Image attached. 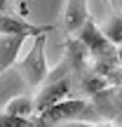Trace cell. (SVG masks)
Listing matches in <instances>:
<instances>
[{
  "label": "cell",
  "mask_w": 122,
  "mask_h": 127,
  "mask_svg": "<svg viewBox=\"0 0 122 127\" xmlns=\"http://www.w3.org/2000/svg\"><path fill=\"white\" fill-rule=\"evenodd\" d=\"M38 127H54L63 123V120H82V123H94L96 120V111L92 108L87 101L80 99H66L61 104L52 106V108L42 111V113L35 115Z\"/></svg>",
  "instance_id": "1"
},
{
  "label": "cell",
  "mask_w": 122,
  "mask_h": 127,
  "mask_svg": "<svg viewBox=\"0 0 122 127\" xmlns=\"http://www.w3.org/2000/svg\"><path fill=\"white\" fill-rule=\"evenodd\" d=\"M68 66H71V61L63 59L59 66H56L54 71L47 75V80H45V85H42L40 94L35 96L38 113H42V111H47V108H52V106H56V104H61V101H66V96L71 94Z\"/></svg>",
  "instance_id": "2"
},
{
  "label": "cell",
  "mask_w": 122,
  "mask_h": 127,
  "mask_svg": "<svg viewBox=\"0 0 122 127\" xmlns=\"http://www.w3.org/2000/svg\"><path fill=\"white\" fill-rule=\"evenodd\" d=\"M47 35H49V33L33 38V45H31V50H28V54L24 57V59L19 61V66H17V71L21 73L24 82H26L28 87L42 85V82L47 80V75H49V71H47V59H45Z\"/></svg>",
  "instance_id": "3"
},
{
  "label": "cell",
  "mask_w": 122,
  "mask_h": 127,
  "mask_svg": "<svg viewBox=\"0 0 122 127\" xmlns=\"http://www.w3.org/2000/svg\"><path fill=\"white\" fill-rule=\"evenodd\" d=\"M77 40H82V42H85V47L96 57V59H101V61H106V59L110 61V59L115 57L113 42L106 38L103 31H99V28H96V24L92 21V19L80 28V31H77Z\"/></svg>",
  "instance_id": "4"
},
{
  "label": "cell",
  "mask_w": 122,
  "mask_h": 127,
  "mask_svg": "<svg viewBox=\"0 0 122 127\" xmlns=\"http://www.w3.org/2000/svg\"><path fill=\"white\" fill-rule=\"evenodd\" d=\"M52 31H54L52 24H33V21H26L21 17L7 14V12H2V17H0V33L2 35L38 38V35H45V33H52Z\"/></svg>",
  "instance_id": "5"
},
{
  "label": "cell",
  "mask_w": 122,
  "mask_h": 127,
  "mask_svg": "<svg viewBox=\"0 0 122 127\" xmlns=\"http://www.w3.org/2000/svg\"><path fill=\"white\" fill-rule=\"evenodd\" d=\"M89 12H87V0H66V9H63V31L75 33L89 21Z\"/></svg>",
  "instance_id": "6"
},
{
  "label": "cell",
  "mask_w": 122,
  "mask_h": 127,
  "mask_svg": "<svg viewBox=\"0 0 122 127\" xmlns=\"http://www.w3.org/2000/svg\"><path fill=\"white\" fill-rule=\"evenodd\" d=\"M24 40H26L24 35H2L0 38V57H2L0 59V68H2V73H7L9 66H14Z\"/></svg>",
  "instance_id": "7"
},
{
  "label": "cell",
  "mask_w": 122,
  "mask_h": 127,
  "mask_svg": "<svg viewBox=\"0 0 122 127\" xmlns=\"http://www.w3.org/2000/svg\"><path fill=\"white\" fill-rule=\"evenodd\" d=\"M2 113L33 118V115H38V104H35V99H31V96H17V99H12L7 106H5Z\"/></svg>",
  "instance_id": "8"
},
{
  "label": "cell",
  "mask_w": 122,
  "mask_h": 127,
  "mask_svg": "<svg viewBox=\"0 0 122 127\" xmlns=\"http://www.w3.org/2000/svg\"><path fill=\"white\" fill-rule=\"evenodd\" d=\"M103 33L113 45H122V14L120 12H115L108 19V24L103 26Z\"/></svg>",
  "instance_id": "9"
},
{
  "label": "cell",
  "mask_w": 122,
  "mask_h": 127,
  "mask_svg": "<svg viewBox=\"0 0 122 127\" xmlns=\"http://www.w3.org/2000/svg\"><path fill=\"white\" fill-rule=\"evenodd\" d=\"M0 127H38V120H35V115H33V118H24V115L2 113Z\"/></svg>",
  "instance_id": "10"
},
{
  "label": "cell",
  "mask_w": 122,
  "mask_h": 127,
  "mask_svg": "<svg viewBox=\"0 0 122 127\" xmlns=\"http://www.w3.org/2000/svg\"><path fill=\"white\" fill-rule=\"evenodd\" d=\"M108 2H110V7H113V9L118 7V0H108Z\"/></svg>",
  "instance_id": "11"
}]
</instances>
